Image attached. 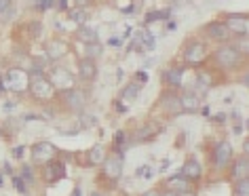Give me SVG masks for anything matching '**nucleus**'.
Returning <instances> with one entry per match:
<instances>
[{"instance_id": "f257e3e1", "label": "nucleus", "mask_w": 249, "mask_h": 196, "mask_svg": "<svg viewBox=\"0 0 249 196\" xmlns=\"http://www.w3.org/2000/svg\"><path fill=\"white\" fill-rule=\"evenodd\" d=\"M28 91L32 93L36 99L45 101V99H51L53 93H55V87L49 81V76H45V72L34 68L28 72Z\"/></svg>"}, {"instance_id": "f03ea898", "label": "nucleus", "mask_w": 249, "mask_h": 196, "mask_svg": "<svg viewBox=\"0 0 249 196\" xmlns=\"http://www.w3.org/2000/svg\"><path fill=\"white\" fill-rule=\"evenodd\" d=\"M241 57H243V53L234 45H228V42H224V45L217 49L215 55H213L215 64L220 65V68H224V70H234L236 65L241 64Z\"/></svg>"}, {"instance_id": "7ed1b4c3", "label": "nucleus", "mask_w": 249, "mask_h": 196, "mask_svg": "<svg viewBox=\"0 0 249 196\" xmlns=\"http://www.w3.org/2000/svg\"><path fill=\"white\" fill-rule=\"evenodd\" d=\"M59 99L64 101V106L70 110V112H83L85 106H87V93L78 87L59 91Z\"/></svg>"}, {"instance_id": "20e7f679", "label": "nucleus", "mask_w": 249, "mask_h": 196, "mask_svg": "<svg viewBox=\"0 0 249 196\" xmlns=\"http://www.w3.org/2000/svg\"><path fill=\"white\" fill-rule=\"evenodd\" d=\"M102 175L110 181H118L123 175V154L121 152H114V154L106 156L102 163Z\"/></svg>"}, {"instance_id": "39448f33", "label": "nucleus", "mask_w": 249, "mask_h": 196, "mask_svg": "<svg viewBox=\"0 0 249 196\" xmlns=\"http://www.w3.org/2000/svg\"><path fill=\"white\" fill-rule=\"evenodd\" d=\"M53 158H57V148L51 142H38L32 146V161L36 164H45Z\"/></svg>"}, {"instance_id": "423d86ee", "label": "nucleus", "mask_w": 249, "mask_h": 196, "mask_svg": "<svg viewBox=\"0 0 249 196\" xmlns=\"http://www.w3.org/2000/svg\"><path fill=\"white\" fill-rule=\"evenodd\" d=\"M224 26H226L230 32L236 34V36H245L249 32V17L243 15V13H228L224 17Z\"/></svg>"}, {"instance_id": "0eeeda50", "label": "nucleus", "mask_w": 249, "mask_h": 196, "mask_svg": "<svg viewBox=\"0 0 249 196\" xmlns=\"http://www.w3.org/2000/svg\"><path fill=\"white\" fill-rule=\"evenodd\" d=\"M205 57H207V49H205L203 42L192 40V42L186 45V49H184V61H186V64L196 65V64H201Z\"/></svg>"}, {"instance_id": "6e6552de", "label": "nucleus", "mask_w": 249, "mask_h": 196, "mask_svg": "<svg viewBox=\"0 0 249 196\" xmlns=\"http://www.w3.org/2000/svg\"><path fill=\"white\" fill-rule=\"evenodd\" d=\"M49 81H51L53 87L59 89V91H66V89L74 87V76L66 68H53L51 74H49Z\"/></svg>"}, {"instance_id": "1a4fd4ad", "label": "nucleus", "mask_w": 249, "mask_h": 196, "mask_svg": "<svg viewBox=\"0 0 249 196\" xmlns=\"http://www.w3.org/2000/svg\"><path fill=\"white\" fill-rule=\"evenodd\" d=\"M230 161H232V146L230 142H217L213 148V164L217 169L228 167Z\"/></svg>"}, {"instance_id": "9d476101", "label": "nucleus", "mask_w": 249, "mask_h": 196, "mask_svg": "<svg viewBox=\"0 0 249 196\" xmlns=\"http://www.w3.org/2000/svg\"><path fill=\"white\" fill-rule=\"evenodd\" d=\"M205 34H207L209 40H215V42H228L232 38V32L224 26V21L207 23V26H205Z\"/></svg>"}, {"instance_id": "9b49d317", "label": "nucleus", "mask_w": 249, "mask_h": 196, "mask_svg": "<svg viewBox=\"0 0 249 196\" xmlns=\"http://www.w3.org/2000/svg\"><path fill=\"white\" fill-rule=\"evenodd\" d=\"M42 175H45L47 183H55V181L64 180L66 177V164L61 161H57V158H53V161L45 163V171H42Z\"/></svg>"}, {"instance_id": "f8f14e48", "label": "nucleus", "mask_w": 249, "mask_h": 196, "mask_svg": "<svg viewBox=\"0 0 249 196\" xmlns=\"http://www.w3.org/2000/svg\"><path fill=\"white\" fill-rule=\"evenodd\" d=\"M178 97H179V108H182V112H186V114L198 112V108H201V97L192 89L182 91V95H178Z\"/></svg>"}, {"instance_id": "ddd939ff", "label": "nucleus", "mask_w": 249, "mask_h": 196, "mask_svg": "<svg viewBox=\"0 0 249 196\" xmlns=\"http://www.w3.org/2000/svg\"><path fill=\"white\" fill-rule=\"evenodd\" d=\"M78 78H80V81H85V82L95 81V78H97V61L89 59V57L80 59L78 61Z\"/></svg>"}, {"instance_id": "4468645a", "label": "nucleus", "mask_w": 249, "mask_h": 196, "mask_svg": "<svg viewBox=\"0 0 249 196\" xmlns=\"http://www.w3.org/2000/svg\"><path fill=\"white\" fill-rule=\"evenodd\" d=\"M45 53H47V59L51 61H57L61 59L64 55L68 53V45L61 38H53V40H47L45 45Z\"/></svg>"}, {"instance_id": "2eb2a0df", "label": "nucleus", "mask_w": 249, "mask_h": 196, "mask_svg": "<svg viewBox=\"0 0 249 196\" xmlns=\"http://www.w3.org/2000/svg\"><path fill=\"white\" fill-rule=\"evenodd\" d=\"M179 175L188 181H198L203 175V169H201V164H198L196 158H188V161L182 164V169H179Z\"/></svg>"}, {"instance_id": "dca6fc26", "label": "nucleus", "mask_w": 249, "mask_h": 196, "mask_svg": "<svg viewBox=\"0 0 249 196\" xmlns=\"http://www.w3.org/2000/svg\"><path fill=\"white\" fill-rule=\"evenodd\" d=\"M160 110L167 112L169 116H178L182 114V108H179V97L176 93H163L160 95Z\"/></svg>"}, {"instance_id": "f3484780", "label": "nucleus", "mask_w": 249, "mask_h": 196, "mask_svg": "<svg viewBox=\"0 0 249 196\" xmlns=\"http://www.w3.org/2000/svg\"><path fill=\"white\" fill-rule=\"evenodd\" d=\"M7 82H9V89H13V91H23V89L28 87V74H23L21 70H9Z\"/></svg>"}, {"instance_id": "a211bd4d", "label": "nucleus", "mask_w": 249, "mask_h": 196, "mask_svg": "<svg viewBox=\"0 0 249 196\" xmlns=\"http://www.w3.org/2000/svg\"><path fill=\"white\" fill-rule=\"evenodd\" d=\"M245 177H249V156L243 154L234 161L232 164V180H245Z\"/></svg>"}, {"instance_id": "6ab92c4d", "label": "nucleus", "mask_w": 249, "mask_h": 196, "mask_svg": "<svg viewBox=\"0 0 249 196\" xmlns=\"http://www.w3.org/2000/svg\"><path fill=\"white\" fill-rule=\"evenodd\" d=\"M182 78H184V68H169L163 72V81L173 89H178L182 84Z\"/></svg>"}, {"instance_id": "aec40b11", "label": "nucleus", "mask_w": 249, "mask_h": 196, "mask_svg": "<svg viewBox=\"0 0 249 196\" xmlns=\"http://www.w3.org/2000/svg\"><path fill=\"white\" fill-rule=\"evenodd\" d=\"M106 158V150L104 146H95V148H91L87 152V164H91V167H95V164H102Z\"/></svg>"}, {"instance_id": "412c9836", "label": "nucleus", "mask_w": 249, "mask_h": 196, "mask_svg": "<svg viewBox=\"0 0 249 196\" xmlns=\"http://www.w3.org/2000/svg\"><path fill=\"white\" fill-rule=\"evenodd\" d=\"M76 36H78V40L80 42H85V45H89V42H95L97 40V32L93 28H89V26H78V30H76Z\"/></svg>"}, {"instance_id": "4be33fe9", "label": "nucleus", "mask_w": 249, "mask_h": 196, "mask_svg": "<svg viewBox=\"0 0 249 196\" xmlns=\"http://www.w3.org/2000/svg\"><path fill=\"white\" fill-rule=\"evenodd\" d=\"M188 180H184L182 175H173V177H169V181H167V190H173V192H179V190H186V188H190L188 186Z\"/></svg>"}, {"instance_id": "5701e85b", "label": "nucleus", "mask_w": 249, "mask_h": 196, "mask_svg": "<svg viewBox=\"0 0 249 196\" xmlns=\"http://www.w3.org/2000/svg\"><path fill=\"white\" fill-rule=\"evenodd\" d=\"M70 19L74 21V23H78V26H83V23L87 21V17H89V13L85 11V7H76V9H70Z\"/></svg>"}, {"instance_id": "b1692460", "label": "nucleus", "mask_w": 249, "mask_h": 196, "mask_svg": "<svg viewBox=\"0 0 249 196\" xmlns=\"http://www.w3.org/2000/svg\"><path fill=\"white\" fill-rule=\"evenodd\" d=\"M102 53H104V47L99 45L97 40H95V42H89V45H87V57H89V59H95V61H97V57H99Z\"/></svg>"}, {"instance_id": "393cba45", "label": "nucleus", "mask_w": 249, "mask_h": 196, "mask_svg": "<svg viewBox=\"0 0 249 196\" xmlns=\"http://www.w3.org/2000/svg\"><path fill=\"white\" fill-rule=\"evenodd\" d=\"M138 93H140V84L133 82V84H129L127 89H123L121 97H123V99H127V101H133L135 97H138Z\"/></svg>"}, {"instance_id": "a878e982", "label": "nucleus", "mask_w": 249, "mask_h": 196, "mask_svg": "<svg viewBox=\"0 0 249 196\" xmlns=\"http://www.w3.org/2000/svg\"><path fill=\"white\" fill-rule=\"evenodd\" d=\"M234 194L236 196H249V177H245V180H236Z\"/></svg>"}, {"instance_id": "bb28decb", "label": "nucleus", "mask_w": 249, "mask_h": 196, "mask_svg": "<svg viewBox=\"0 0 249 196\" xmlns=\"http://www.w3.org/2000/svg\"><path fill=\"white\" fill-rule=\"evenodd\" d=\"M11 13V0H0V17H7Z\"/></svg>"}, {"instance_id": "cd10ccee", "label": "nucleus", "mask_w": 249, "mask_h": 196, "mask_svg": "<svg viewBox=\"0 0 249 196\" xmlns=\"http://www.w3.org/2000/svg\"><path fill=\"white\" fill-rule=\"evenodd\" d=\"M13 181H15V188L19 190L21 194H26V192H28V188H26V181H23L21 177H13Z\"/></svg>"}, {"instance_id": "c85d7f7f", "label": "nucleus", "mask_w": 249, "mask_h": 196, "mask_svg": "<svg viewBox=\"0 0 249 196\" xmlns=\"http://www.w3.org/2000/svg\"><path fill=\"white\" fill-rule=\"evenodd\" d=\"M40 11H47V9H51L53 7V0H38V4H36Z\"/></svg>"}, {"instance_id": "c756f323", "label": "nucleus", "mask_w": 249, "mask_h": 196, "mask_svg": "<svg viewBox=\"0 0 249 196\" xmlns=\"http://www.w3.org/2000/svg\"><path fill=\"white\" fill-rule=\"evenodd\" d=\"M21 180L32 181V169H30V167H23V169H21Z\"/></svg>"}, {"instance_id": "7c9ffc66", "label": "nucleus", "mask_w": 249, "mask_h": 196, "mask_svg": "<svg viewBox=\"0 0 249 196\" xmlns=\"http://www.w3.org/2000/svg\"><path fill=\"white\" fill-rule=\"evenodd\" d=\"M93 125H95V118H93V116H85V122H83L80 127H83V129H89V127H93Z\"/></svg>"}, {"instance_id": "2f4dec72", "label": "nucleus", "mask_w": 249, "mask_h": 196, "mask_svg": "<svg viewBox=\"0 0 249 196\" xmlns=\"http://www.w3.org/2000/svg\"><path fill=\"white\" fill-rule=\"evenodd\" d=\"M159 17H165V13H148L146 15V21H157Z\"/></svg>"}, {"instance_id": "473e14b6", "label": "nucleus", "mask_w": 249, "mask_h": 196, "mask_svg": "<svg viewBox=\"0 0 249 196\" xmlns=\"http://www.w3.org/2000/svg\"><path fill=\"white\" fill-rule=\"evenodd\" d=\"M178 196H196L195 190H190V188H186V190H179Z\"/></svg>"}, {"instance_id": "72a5a7b5", "label": "nucleus", "mask_w": 249, "mask_h": 196, "mask_svg": "<svg viewBox=\"0 0 249 196\" xmlns=\"http://www.w3.org/2000/svg\"><path fill=\"white\" fill-rule=\"evenodd\" d=\"M142 196H160V190H157V188H152V190H148V192H144Z\"/></svg>"}, {"instance_id": "f704fd0d", "label": "nucleus", "mask_w": 249, "mask_h": 196, "mask_svg": "<svg viewBox=\"0 0 249 196\" xmlns=\"http://www.w3.org/2000/svg\"><path fill=\"white\" fill-rule=\"evenodd\" d=\"M160 196H178V192H173V190H165V192H160Z\"/></svg>"}, {"instance_id": "c9c22d12", "label": "nucleus", "mask_w": 249, "mask_h": 196, "mask_svg": "<svg viewBox=\"0 0 249 196\" xmlns=\"http://www.w3.org/2000/svg\"><path fill=\"white\" fill-rule=\"evenodd\" d=\"M23 156V148H15V158H21Z\"/></svg>"}, {"instance_id": "e433bc0d", "label": "nucleus", "mask_w": 249, "mask_h": 196, "mask_svg": "<svg viewBox=\"0 0 249 196\" xmlns=\"http://www.w3.org/2000/svg\"><path fill=\"white\" fill-rule=\"evenodd\" d=\"M91 0H76V7H85V4H89Z\"/></svg>"}, {"instance_id": "4c0bfd02", "label": "nucleus", "mask_w": 249, "mask_h": 196, "mask_svg": "<svg viewBox=\"0 0 249 196\" xmlns=\"http://www.w3.org/2000/svg\"><path fill=\"white\" fill-rule=\"evenodd\" d=\"M138 81H148V74H144V72H138Z\"/></svg>"}, {"instance_id": "58836bf2", "label": "nucleus", "mask_w": 249, "mask_h": 196, "mask_svg": "<svg viewBox=\"0 0 249 196\" xmlns=\"http://www.w3.org/2000/svg\"><path fill=\"white\" fill-rule=\"evenodd\" d=\"M224 118H226L224 114H217V116H215V120H217V122H224Z\"/></svg>"}, {"instance_id": "ea45409f", "label": "nucleus", "mask_w": 249, "mask_h": 196, "mask_svg": "<svg viewBox=\"0 0 249 196\" xmlns=\"http://www.w3.org/2000/svg\"><path fill=\"white\" fill-rule=\"evenodd\" d=\"M57 7H59V9H66V7H68V4H66V0H59V4H57Z\"/></svg>"}, {"instance_id": "a19ab883", "label": "nucleus", "mask_w": 249, "mask_h": 196, "mask_svg": "<svg viewBox=\"0 0 249 196\" xmlns=\"http://www.w3.org/2000/svg\"><path fill=\"white\" fill-rule=\"evenodd\" d=\"M89 196H104V194H102V192H97V190H93V192H91Z\"/></svg>"}, {"instance_id": "79ce46f5", "label": "nucleus", "mask_w": 249, "mask_h": 196, "mask_svg": "<svg viewBox=\"0 0 249 196\" xmlns=\"http://www.w3.org/2000/svg\"><path fill=\"white\" fill-rule=\"evenodd\" d=\"M72 196H80V188H76V190H74V192H72Z\"/></svg>"}, {"instance_id": "37998d69", "label": "nucleus", "mask_w": 249, "mask_h": 196, "mask_svg": "<svg viewBox=\"0 0 249 196\" xmlns=\"http://www.w3.org/2000/svg\"><path fill=\"white\" fill-rule=\"evenodd\" d=\"M2 89H4V87H2V82H0V93H2Z\"/></svg>"}]
</instances>
